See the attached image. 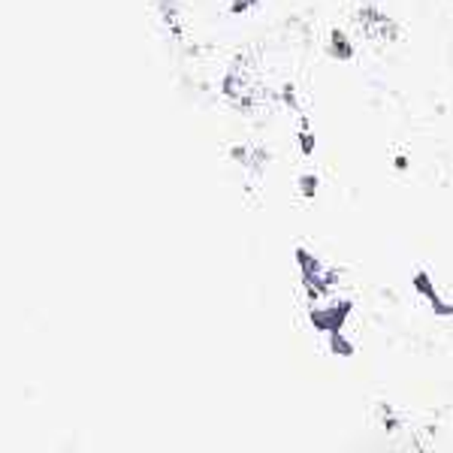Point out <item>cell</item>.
Listing matches in <instances>:
<instances>
[{
  "mask_svg": "<svg viewBox=\"0 0 453 453\" xmlns=\"http://www.w3.org/2000/svg\"><path fill=\"white\" fill-rule=\"evenodd\" d=\"M330 55L336 61H351L354 58V40L344 30H332L330 34Z\"/></svg>",
  "mask_w": 453,
  "mask_h": 453,
  "instance_id": "obj_3",
  "label": "cell"
},
{
  "mask_svg": "<svg viewBox=\"0 0 453 453\" xmlns=\"http://www.w3.org/2000/svg\"><path fill=\"white\" fill-rule=\"evenodd\" d=\"M408 167V157L405 155H396V169H405Z\"/></svg>",
  "mask_w": 453,
  "mask_h": 453,
  "instance_id": "obj_5",
  "label": "cell"
},
{
  "mask_svg": "<svg viewBox=\"0 0 453 453\" xmlns=\"http://www.w3.org/2000/svg\"><path fill=\"white\" fill-rule=\"evenodd\" d=\"M357 25L360 30L369 40H381V42H390L399 37V25L384 13V9H378V6H360L357 9Z\"/></svg>",
  "mask_w": 453,
  "mask_h": 453,
  "instance_id": "obj_1",
  "label": "cell"
},
{
  "mask_svg": "<svg viewBox=\"0 0 453 453\" xmlns=\"http://www.w3.org/2000/svg\"><path fill=\"white\" fill-rule=\"evenodd\" d=\"M296 188H299V193L306 200H311L318 193V188H320V179L318 176H311V172H306V176H299V181H296Z\"/></svg>",
  "mask_w": 453,
  "mask_h": 453,
  "instance_id": "obj_4",
  "label": "cell"
},
{
  "mask_svg": "<svg viewBox=\"0 0 453 453\" xmlns=\"http://www.w3.org/2000/svg\"><path fill=\"white\" fill-rule=\"evenodd\" d=\"M296 148H299L302 157H311L315 155V148H318V136H315V131H311L306 115L299 118V127H296Z\"/></svg>",
  "mask_w": 453,
  "mask_h": 453,
  "instance_id": "obj_2",
  "label": "cell"
}]
</instances>
